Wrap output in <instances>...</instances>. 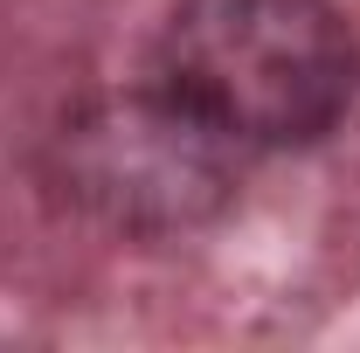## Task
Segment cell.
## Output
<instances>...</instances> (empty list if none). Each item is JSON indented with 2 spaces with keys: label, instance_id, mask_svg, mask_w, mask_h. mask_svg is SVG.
Returning <instances> with one entry per match:
<instances>
[{
  "label": "cell",
  "instance_id": "obj_2",
  "mask_svg": "<svg viewBox=\"0 0 360 353\" xmlns=\"http://www.w3.org/2000/svg\"><path fill=\"white\" fill-rule=\"evenodd\" d=\"M236 160L243 153L229 139H215L153 84L70 125V187L125 229H187L215 215Z\"/></svg>",
  "mask_w": 360,
  "mask_h": 353
},
{
  "label": "cell",
  "instance_id": "obj_1",
  "mask_svg": "<svg viewBox=\"0 0 360 353\" xmlns=\"http://www.w3.org/2000/svg\"><path fill=\"white\" fill-rule=\"evenodd\" d=\"M354 84L360 49L333 0H174L153 42V90L236 153L326 139Z\"/></svg>",
  "mask_w": 360,
  "mask_h": 353
}]
</instances>
